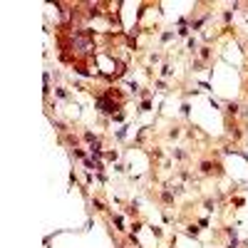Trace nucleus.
<instances>
[{"instance_id":"nucleus-1","label":"nucleus","mask_w":248,"mask_h":248,"mask_svg":"<svg viewBox=\"0 0 248 248\" xmlns=\"http://www.w3.org/2000/svg\"><path fill=\"white\" fill-rule=\"evenodd\" d=\"M201 171H203V174H211V171H214V164H211V161H203V164H201Z\"/></svg>"},{"instance_id":"nucleus-2","label":"nucleus","mask_w":248,"mask_h":248,"mask_svg":"<svg viewBox=\"0 0 248 248\" xmlns=\"http://www.w3.org/2000/svg\"><path fill=\"white\" fill-rule=\"evenodd\" d=\"M55 92H57V97H62V99H67V89H62V87H57Z\"/></svg>"},{"instance_id":"nucleus-3","label":"nucleus","mask_w":248,"mask_h":248,"mask_svg":"<svg viewBox=\"0 0 248 248\" xmlns=\"http://www.w3.org/2000/svg\"><path fill=\"white\" fill-rule=\"evenodd\" d=\"M228 112H231V114H238V104L231 102V104H228Z\"/></svg>"},{"instance_id":"nucleus-4","label":"nucleus","mask_w":248,"mask_h":248,"mask_svg":"<svg viewBox=\"0 0 248 248\" xmlns=\"http://www.w3.org/2000/svg\"><path fill=\"white\" fill-rule=\"evenodd\" d=\"M161 199H164V201H166V203H171V201H174V196H171V194H169V191H164V194H161Z\"/></svg>"},{"instance_id":"nucleus-5","label":"nucleus","mask_w":248,"mask_h":248,"mask_svg":"<svg viewBox=\"0 0 248 248\" xmlns=\"http://www.w3.org/2000/svg\"><path fill=\"white\" fill-rule=\"evenodd\" d=\"M201 57H203V60H208V57H211V52H208V47H201Z\"/></svg>"}]
</instances>
